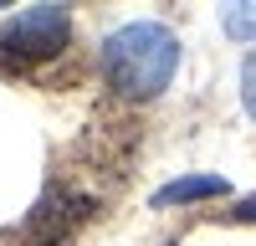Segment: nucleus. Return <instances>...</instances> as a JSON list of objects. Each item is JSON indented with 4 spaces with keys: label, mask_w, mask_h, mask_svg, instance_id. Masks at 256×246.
<instances>
[{
    "label": "nucleus",
    "mask_w": 256,
    "mask_h": 246,
    "mask_svg": "<svg viewBox=\"0 0 256 246\" xmlns=\"http://www.w3.org/2000/svg\"><path fill=\"white\" fill-rule=\"evenodd\" d=\"M180 67V41L159 20H128L102 41V72L118 98H159Z\"/></svg>",
    "instance_id": "obj_1"
},
{
    "label": "nucleus",
    "mask_w": 256,
    "mask_h": 246,
    "mask_svg": "<svg viewBox=\"0 0 256 246\" xmlns=\"http://www.w3.org/2000/svg\"><path fill=\"white\" fill-rule=\"evenodd\" d=\"M236 220H256V195H251V200H241V205H236Z\"/></svg>",
    "instance_id": "obj_7"
},
{
    "label": "nucleus",
    "mask_w": 256,
    "mask_h": 246,
    "mask_svg": "<svg viewBox=\"0 0 256 246\" xmlns=\"http://www.w3.org/2000/svg\"><path fill=\"white\" fill-rule=\"evenodd\" d=\"M220 26L236 41H256V6H226L220 10Z\"/></svg>",
    "instance_id": "obj_5"
},
{
    "label": "nucleus",
    "mask_w": 256,
    "mask_h": 246,
    "mask_svg": "<svg viewBox=\"0 0 256 246\" xmlns=\"http://www.w3.org/2000/svg\"><path fill=\"white\" fill-rule=\"evenodd\" d=\"M210 195H226V180L220 174H190V180H174L154 195V205H184V200H210Z\"/></svg>",
    "instance_id": "obj_4"
},
{
    "label": "nucleus",
    "mask_w": 256,
    "mask_h": 246,
    "mask_svg": "<svg viewBox=\"0 0 256 246\" xmlns=\"http://www.w3.org/2000/svg\"><path fill=\"white\" fill-rule=\"evenodd\" d=\"M67 41H72L67 6H52L46 0V6H31V10H20V16H10L0 26V56L6 62H46Z\"/></svg>",
    "instance_id": "obj_2"
},
{
    "label": "nucleus",
    "mask_w": 256,
    "mask_h": 246,
    "mask_svg": "<svg viewBox=\"0 0 256 246\" xmlns=\"http://www.w3.org/2000/svg\"><path fill=\"white\" fill-rule=\"evenodd\" d=\"M88 216H92V200L88 195L67 190V184H52V190L36 200V210H26V226H20V231H26L36 246H62Z\"/></svg>",
    "instance_id": "obj_3"
},
{
    "label": "nucleus",
    "mask_w": 256,
    "mask_h": 246,
    "mask_svg": "<svg viewBox=\"0 0 256 246\" xmlns=\"http://www.w3.org/2000/svg\"><path fill=\"white\" fill-rule=\"evenodd\" d=\"M241 82H246V88H241V98H246V113L256 118V56L241 67Z\"/></svg>",
    "instance_id": "obj_6"
}]
</instances>
